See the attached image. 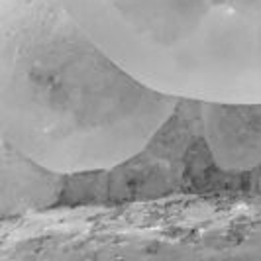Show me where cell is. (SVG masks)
I'll return each instance as SVG.
<instances>
[{
    "mask_svg": "<svg viewBox=\"0 0 261 261\" xmlns=\"http://www.w3.org/2000/svg\"><path fill=\"white\" fill-rule=\"evenodd\" d=\"M2 136L59 173L144 149L179 96L136 79L59 0H2Z\"/></svg>",
    "mask_w": 261,
    "mask_h": 261,
    "instance_id": "cell-1",
    "label": "cell"
},
{
    "mask_svg": "<svg viewBox=\"0 0 261 261\" xmlns=\"http://www.w3.org/2000/svg\"><path fill=\"white\" fill-rule=\"evenodd\" d=\"M110 57L161 92L261 102V0H59Z\"/></svg>",
    "mask_w": 261,
    "mask_h": 261,
    "instance_id": "cell-2",
    "label": "cell"
},
{
    "mask_svg": "<svg viewBox=\"0 0 261 261\" xmlns=\"http://www.w3.org/2000/svg\"><path fill=\"white\" fill-rule=\"evenodd\" d=\"M204 138L220 167L253 171L261 165V102L202 100Z\"/></svg>",
    "mask_w": 261,
    "mask_h": 261,
    "instance_id": "cell-3",
    "label": "cell"
},
{
    "mask_svg": "<svg viewBox=\"0 0 261 261\" xmlns=\"http://www.w3.org/2000/svg\"><path fill=\"white\" fill-rule=\"evenodd\" d=\"M65 173L53 171L2 136V218L53 208L63 189Z\"/></svg>",
    "mask_w": 261,
    "mask_h": 261,
    "instance_id": "cell-4",
    "label": "cell"
},
{
    "mask_svg": "<svg viewBox=\"0 0 261 261\" xmlns=\"http://www.w3.org/2000/svg\"><path fill=\"white\" fill-rule=\"evenodd\" d=\"M175 191H179L175 167L145 147L110 169V202L163 198Z\"/></svg>",
    "mask_w": 261,
    "mask_h": 261,
    "instance_id": "cell-5",
    "label": "cell"
},
{
    "mask_svg": "<svg viewBox=\"0 0 261 261\" xmlns=\"http://www.w3.org/2000/svg\"><path fill=\"white\" fill-rule=\"evenodd\" d=\"M179 189L196 195H240L251 187V171L220 167L204 134L196 136L177 163Z\"/></svg>",
    "mask_w": 261,
    "mask_h": 261,
    "instance_id": "cell-6",
    "label": "cell"
},
{
    "mask_svg": "<svg viewBox=\"0 0 261 261\" xmlns=\"http://www.w3.org/2000/svg\"><path fill=\"white\" fill-rule=\"evenodd\" d=\"M110 202V169H85L65 173L63 189L53 208H75Z\"/></svg>",
    "mask_w": 261,
    "mask_h": 261,
    "instance_id": "cell-7",
    "label": "cell"
},
{
    "mask_svg": "<svg viewBox=\"0 0 261 261\" xmlns=\"http://www.w3.org/2000/svg\"><path fill=\"white\" fill-rule=\"evenodd\" d=\"M251 189H255L257 193H261V165H257L255 169L251 171V187H249V191Z\"/></svg>",
    "mask_w": 261,
    "mask_h": 261,
    "instance_id": "cell-8",
    "label": "cell"
}]
</instances>
